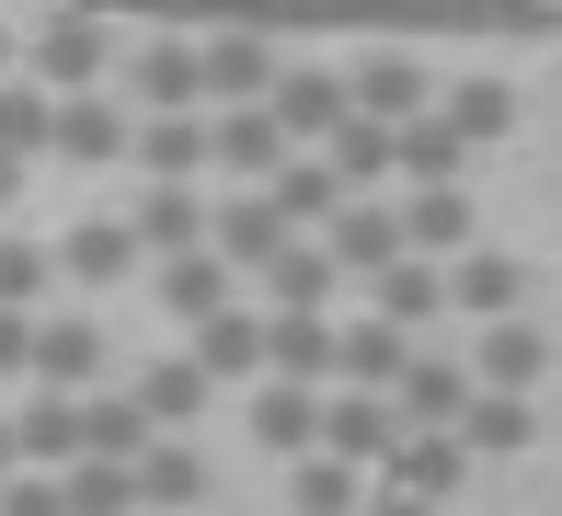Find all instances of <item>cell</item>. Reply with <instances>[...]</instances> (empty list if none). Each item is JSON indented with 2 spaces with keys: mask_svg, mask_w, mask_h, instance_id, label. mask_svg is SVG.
Instances as JSON below:
<instances>
[{
  "mask_svg": "<svg viewBox=\"0 0 562 516\" xmlns=\"http://www.w3.org/2000/svg\"><path fill=\"white\" fill-rule=\"evenodd\" d=\"M12 69H23V23L0 12V81H12Z\"/></svg>",
  "mask_w": 562,
  "mask_h": 516,
  "instance_id": "cell-40",
  "label": "cell"
},
{
  "mask_svg": "<svg viewBox=\"0 0 562 516\" xmlns=\"http://www.w3.org/2000/svg\"><path fill=\"white\" fill-rule=\"evenodd\" d=\"M138 448H149L138 402H126V391H92V402H81V459H104V471H138Z\"/></svg>",
  "mask_w": 562,
  "mask_h": 516,
  "instance_id": "cell-33",
  "label": "cell"
},
{
  "mask_svg": "<svg viewBox=\"0 0 562 516\" xmlns=\"http://www.w3.org/2000/svg\"><path fill=\"white\" fill-rule=\"evenodd\" d=\"M391 229H402V253H414V265H459V253H471V195H459V184L402 195V206H391Z\"/></svg>",
  "mask_w": 562,
  "mask_h": 516,
  "instance_id": "cell-21",
  "label": "cell"
},
{
  "mask_svg": "<svg viewBox=\"0 0 562 516\" xmlns=\"http://www.w3.org/2000/svg\"><path fill=\"white\" fill-rule=\"evenodd\" d=\"M345 103L368 126H414V115H437V69H425L414 46H368V58L345 69Z\"/></svg>",
  "mask_w": 562,
  "mask_h": 516,
  "instance_id": "cell-4",
  "label": "cell"
},
{
  "mask_svg": "<svg viewBox=\"0 0 562 516\" xmlns=\"http://www.w3.org/2000/svg\"><path fill=\"white\" fill-rule=\"evenodd\" d=\"M288 505L299 516H368V471H345V459H299V471H288Z\"/></svg>",
  "mask_w": 562,
  "mask_h": 516,
  "instance_id": "cell-34",
  "label": "cell"
},
{
  "mask_svg": "<svg viewBox=\"0 0 562 516\" xmlns=\"http://www.w3.org/2000/svg\"><path fill=\"white\" fill-rule=\"evenodd\" d=\"M459 368H471V391L528 402V391H540V368H551V345H540L528 322H494V333H471V356H459Z\"/></svg>",
  "mask_w": 562,
  "mask_h": 516,
  "instance_id": "cell-18",
  "label": "cell"
},
{
  "mask_svg": "<svg viewBox=\"0 0 562 516\" xmlns=\"http://www.w3.org/2000/svg\"><path fill=\"white\" fill-rule=\"evenodd\" d=\"M391 413H402V436H448L459 413H471V368H459V356H425V345H414V368H402Z\"/></svg>",
  "mask_w": 562,
  "mask_h": 516,
  "instance_id": "cell-13",
  "label": "cell"
},
{
  "mask_svg": "<svg viewBox=\"0 0 562 516\" xmlns=\"http://www.w3.org/2000/svg\"><path fill=\"white\" fill-rule=\"evenodd\" d=\"M184 368L207 379V391H265V310H218L184 345Z\"/></svg>",
  "mask_w": 562,
  "mask_h": 516,
  "instance_id": "cell-9",
  "label": "cell"
},
{
  "mask_svg": "<svg viewBox=\"0 0 562 516\" xmlns=\"http://www.w3.org/2000/svg\"><path fill=\"white\" fill-rule=\"evenodd\" d=\"M391 172H402L414 195H437V184H459V172H471V149H459L437 115H414V126H391Z\"/></svg>",
  "mask_w": 562,
  "mask_h": 516,
  "instance_id": "cell-29",
  "label": "cell"
},
{
  "mask_svg": "<svg viewBox=\"0 0 562 516\" xmlns=\"http://www.w3.org/2000/svg\"><path fill=\"white\" fill-rule=\"evenodd\" d=\"M265 115H276V138H288V149H322V138L356 115V103H345V69L288 58V69H276V92H265Z\"/></svg>",
  "mask_w": 562,
  "mask_h": 516,
  "instance_id": "cell-5",
  "label": "cell"
},
{
  "mask_svg": "<svg viewBox=\"0 0 562 516\" xmlns=\"http://www.w3.org/2000/svg\"><path fill=\"white\" fill-rule=\"evenodd\" d=\"M0 516H69V505H58V482H35V471H12V482H0Z\"/></svg>",
  "mask_w": 562,
  "mask_h": 516,
  "instance_id": "cell-38",
  "label": "cell"
},
{
  "mask_svg": "<svg viewBox=\"0 0 562 516\" xmlns=\"http://www.w3.org/2000/svg\"><path fill=\"white\" fill-rule=\"evenodd\" d=\"M0 379H35V322H12V310H0Z\"/></svg>",
  "mask_w": 562,
  "mask_h": 516,
  "instance_id": "cell-39",
  "label": "cell"
},
{
  "mask_svg": "<svg viewBox=\"0 0 562 516\" xmlns=\"http://www.w3.org/2000/svg\"><path fill=\"white\" fill-rule=\"evenodd\" d=\"M46 126H58V103H46V92L12 69V81H0V161H35V149H46Z\"/></svg>",
  "mask_w": 562,
  "mask_h": 516,
  "instance_id": "cell-36",
  "label": "cell"
},
{
  "mask_svg": "<svg viewBox=\"0 0 562 516\" xmlns=\"http://www.w3.org/2000/svg\"><path fill=\"white\" fill-rule=\"evenodd\" d=\"M402 368H414V345H402L391 322H334V391L391 402V391H402Z\"/></svg>",
  "mask_w": 562,
  "mask_h": 516,
  "instance_id": "cell-17",
  "label": "cell"
},
{
  "mask_svg": "<svg viewBox=\"0 0 562 516\" xmlns=\"http://www.w3.org/2000/svg\"><path fill=\"white\" fill-rule=\"evenodd\" d=\"M459 482H471V459H459V436H402V448L379 459V494H414V505H448Z\"/></svg>",
  "mask_w": 562,
  "mask_h": 516,
  "instance_id": "cell-24",
  "label": "cell"
},
{
  "mask_svg": "<svg viewBox=\"0 0 562 516\" xmlns=\"http://www.w3.org/2000/svg\"><path fill=\"white\" fill-rule=\"evenodd\" d=\"M368 516H437V505H414V494H368Z\"/></svg>",
  "mask_w": 562,
  "mask_h": 516,
  "instance_id": "cell-41",
  "label": "cell"
},
{
  "mask_svg": "<svg viewBox=\"0 0 562 516\" xmlns=\"http://www.w3.org/2000/svg\"><path fill=\"white\" fill-rule=\"evenodd\" d=\"M448 322H482V333H494V322H528V265L505 242H471L448 265Z\"/></svg>",
  "mask_w": 562,
  "mask_h": 516,
  "instance_id": "cell-6",
  "label": "cell"
},
{
  "mask_svg": "<svg viewBox=\"0 0 562 516\" xmlns=\"http://www.w3.org/2000/svg\"><path fill=\"white\" fill-rule=\"evenodd\" d=\"M46 288H58L46 242H12V229H0V310H12V322H46Z\"/></svg>",
  "mask_w": 562,
  "mask_h": 516,
  "instance_id": "cell-35",
  "label": "cell"
},
{
  "mask_svg": "<svg viewBox=\"0 0 562 516\" xmlns=\"http://www.w3.org/2000/svg\"><path fill=\"white\" fill-rule=\"evenodd\" d=\"M126 161H138L149 184H195V172H207V115H138Z\"/></svg>",
  "mask_w": 562,
  "mask_h": 516,
  "instance_id": "cell-27",
  "label": "cell"
},
{
  "mask_svg": "<svg viewBox=\"0 0 562 516\" xmlns=\"http://www.w3.org/2000/svg\"><path fill=\"white\" fill-rule=\"evenodd\" d=\"M322 172H334L345 195H379V184H391V126H368V115H345L334 138H322Z\"/></svg>",
  "mask_w": 562,
  "mask_h": 516,
  "instance_id": "cell-32",
  "label": "cell"
},
{
  "mask_svg": "<svg viewBox=\"0 0 562 516\" xmlns=\"http://www.w3.org/2000/svg\"><path fill=\"white\" fill-rule=\"evenodd\" d=\"M207 161L229 172V195H265L276 161H288V138H276L265 103H241V115H207Z\"/></svg>",
  "mask_w": 562,
  "mask_h": 516,
  "instance_id": "cell-11",
  "label": "cell"
},
{
  "mask_svg": "<svg viewBox=\"0 0 562 516\" xmlns=\"http://www.w3.org/2000/svg\"><path fill=\"white\" fill-rule=\"evenodd\" d=\"M368 299H379V310H368V322H391V333H402V345H414V333H425V322H448V265H414V253H391V265H379V276H368Z\"/></svg>",
  "mask_w": 562,
  "mask_h": 516,
  "instance_id": "cell-16",
  "label": "cell"
},
{
  "mask_svg": "<svg viewBox=\"0 0 562 516\" xmlns=\"http://www.w3.org/2000/svg\"><path fill=\"white\" fill-rule=\"evenodd\" d=\"M126 138H138V115H126L115 92H81V103H58V126H46V161H126Z\"/></svg>",
  "mask_w": 562,
  "mask_h": 516,
  "instance_id": "cell-14",
  "label": "cell"
},
{
  "mask_svg": "<svg viewBox=\"0 0 562 516\" xmlns=\"http://www.w3.org/2000/svg\"><path fill=\"white\" fill-rule=\"evenodd\" d=\"M252 288H265V322H334V288H345V276H334V253H322V242H288Z\"/></svg>",
  "mask_w": 562,
  "mask_h": 516,
  "instance_id": "cell-10",
  "label": "cell"
},
{
  "mask_svg": "<svg viewBox=\"0 0 562 516\" xmlns=\"http://www.w3.org/2000/svg\"><path fill=\"white\" fill-rule=\"evenodd\" d=\"M322 253H334V276H379V265L402 253V229H391V206H379V195H356L345 218L322 229Z\"/></svg>",
  "mask_w": 562,
  "mask_h": 516,
  "instance_id": "cell-30",
  "label": "cell"
},
{
  "mask_svg": "<svg viewBox=\"0 0 562 516\" xmlns=\"http://www.w3.org/2000/svg\"><path fill=\"white\" fill-rule=\"evenodd\" d=\"M58 505L69 516H138V482L104 471V459H81V471H58Z\"/></svg>",
  "mask_w": 562,
  "mask_h": 516,
  "instance_id": "cell-37",
  "label": "cell"
},
{
  "mask_svg": "<svg viewBox=\"0 0 562 516\" xmlns=\"http://www.w3.org/2000/svg\"><path fill=\"white\" fill-rule=\"evenodd\" d=\"M437 126L482 161V149H505V138H517V92H505L494 69H482V81H448V92H437Z\"/></svg>",
  "mask_w": 562,
  "mask_h": 516,
  "instance_id": "cell-22",
  "label": "cell"
},
{
  "mask_svg": "<svg viewBox=\"0 0 562 516\" xmlns=\"http://www.w3.org/2000/svg\"><path fill=\"white\" fill-rule=\"evenodd\" d=\"M115 58H126V35H115L104 12H46V23H23V81H35L46 103H81Z\"/></svg>",
  "mask_w": 562,
  "mask_h": 516,
  "instance_id": "cell-1",
  "label": "cell"
},
{
  "mask_svg": "<svg viewBox=\"0 0 562 516\" xmlns=\"http://www.w3.org/2000/svg\"><path fill=\"white\" fill-rule=\"evenodd\" d=\"M391 448H402V413H391V402H368V391H322V459L379 471Z\"/></svg>",
  "mask_w": 562,
  "mask_h": 516,
  "instance_id": "cell-12",
  "label": "cell"
},
{
  "mask_svg": "<svg viewBox=\"0 0 562 516\" xmlns=\"http://www.w3.org/2000/svg\"><path fill=\"white\" fill-rule=\"evenodd\" d=\"M126 402H138V425H149V436H184V425H195V413H207L218 391L184 368V356H149V368L126 379Z\"/></svg>",
  "mask_w": 562,
  "mask_h": 516,
  "instance_id": "cell-25",
  "label": "cell"
},
{
  "mask_svg": "<svg viewBox=\"0 0 562 516\" xmlns=\"http://www.w3.org/2000/svg\"><path fill=\"white\" fill-rule=\"evenodd\" d=\"M276 69H288V46L265 35V23H218V35H195V103L207 115H241V103L276 92Z\"/></svg>",
  "mask_w": 562,
  "mask_h": 516,
  "instance_id": "cell-2",
  "label": "cell"
},
{
  "mask_svg": "<svg viewBox=\"0 0 562 516\" xmlns=\"http://www.w3.org/2000/svg\"><path fill=\"white\" fill-rule=\"evenodd\" d=\"M252 448H276L288 471H299V459H322V391L265 379V391H252Z\"/></svg>",
  "mask_w": 562,
  "mask_h": 516,
  "instance_id": "cell-26",
  "label": "cell"
},
{
  "mask_svg": "<svg viewBox=\"0 0 562 516\" xmlns=\"http://www.w3.org/2000/svg\"><path fill=\"white\" fill-rule=\"evenodd\" d=\"M12 471H23V459H12V413H0V482H12Z\"/></svg>",
  "mask_w": 562,
  "mask_h": 516,
  "instance_id": "cell-42",
  "label": "cell"
},
{
  "mask_svg": "<svg viewBox=\"0 0 562 516\" xmlns=\"http://www.w3.org/2000/svg\"><path fill=\"white\" fill-rule=\"evenodd\" d=\"M207 253H218L229 276H265L276 253H288V229H276L265 195H218V206H207Z\"/></svg>",
  "mask_w": 562,
  "mask_h": 516,
  "instance_id": "cell-20",
  "label": "cell"
},
{
  "mask_svg": "<svg viewBox=\"0 0 562 516\" xmlns=\"http://www.w3.org/2000/svg\"><path fill=\"white\" fill-rule=\"evenodd\" d=\"M126 115H207V103H195V35L184 23L126 35Z\"/></svg>",
  "mask_w": 562,
  "mask_h": 516,
  "instance_id": "cell-3",
  "label": "cell"
},
{
  "mask_svg": "<svg viewBox=\"0 0 562 516\" xmlns=\"http://www.w3.org/2000/svg\"><path fill=\"white\" fill-rule=\"evenodd\" d=\"M459 459H517L528 448V436H540V413H528V402H505V391H471V413H459Z\"/></svg>",
  "mask_w": 562,
  "mask_h": 516,
  "instance_id": "cell-31",
  "label": "cell"
},
{
  "mask_svg": "<svg viewBox=\"0 0 562 516\" xmlns=\"http://www.w3.org/2000/svg\"><path fill=\"white\" fill-rule=\"evenodd\" d=\"M46 265H58L69 288H126V276H138V242H126V218H69L58 242H46Z\"/></svg>",
  "mask_w": 562,
  "mask_h": 516,
  "instance_id": "cell-15",
  "label": "cell"
},
{
  "mask_svg": "<svg viewBox=\"0 0 562 516\" xmlns=\"http://www.w3.org/2000/svg\"><path fill=\"white\" fill-rule=\"evenodd\" d=\"M92 379H104V333L81 310H46L35 322V391L46 402H92Z\"/></svg>",
  "mask_w": 562,
  "mask_h": 516,
  "instance_id": "cell-8",
  "label": "cell"
},
{
  "mask_svg": "<svg viewBox=\"0 0 562 516\" xmlns=\"http://www.w3.org/2000/svg\"><path fill=\"white\" fill-rule=\"evenodd\" d=\"M126 242H138V265H184V253H207V195L195 184H149L126 206Z\"/></svg>",
  "mask_w": 562,
  "mask_h": 516,
  "instance_id": "cell-7",
  "label": "cell"
},
{
  "mask_svg": "<svg viewBox=\"0 0 562 516\" xmlns=\"http://www.w3.org/2000/svg\"><path fill=\"white\" fill-rule=\"evenodd\" d=\"M149 288H161V310H172L184 333H207L218 310H241V276H229L218 253H184V265H149Z\"/></svg>",
  "mask_w": 562,
  "mask_h": 516,
  "instance_id": "cell-23",
  "label": "cell"
},
{
  "mask_svg": "<svg viewBox=\"0 0 562 516\" xmlns=\"http://www.w3.org/2000/svg\"><path fill=\"white\" fill-rule=\"evenodd\" d=\"M126 482H138V516H184V505H207V459H195V436H149Z\"/></svg>",
  "mask_w": 562,
  "mask_h": 516,
  "instance_id": "cell-19",
  "label": "cell"
},
{
  "mask_svg": "<svg viewBox=\"0 0 562 516\" xmlns=\"http://www.w3.org/2000/svg\"><path fill=\"white\" fill-rule=\"evenodd\" d=\"M265 379H288V391H334V322H265Z\"/></svg>",
  "mask_w": 562,
  "mask_h": 516,
  "instance_id": "cell-28",
  "label": "cell"
}]
</instances>
